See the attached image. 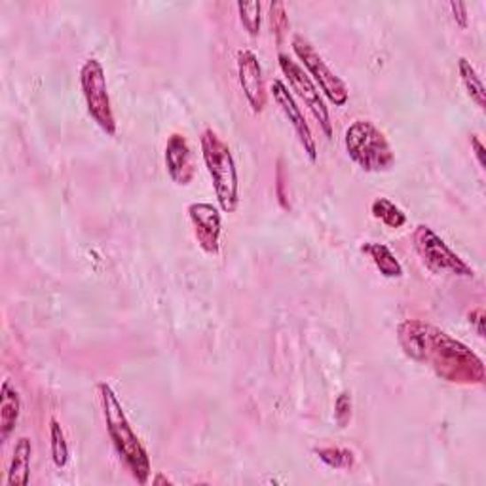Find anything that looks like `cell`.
Returning <instances> with one entry per match:
<instances>
[{"mask_svg": "<svg viewBox=\"0 0 486 486\" xmlns=\"http://www.w3.org/2000/svg\"><path fill=\"white\" fill-rule=\"evenodd\" d=\"M278 63H280V69H282L283 76L287 78L289 86H291L295 94L302 101H305V104L310 109V112L313 114L315 120H318L320 127L323 129V134L331 139L333 137L331 114H329V109L325 107V101H323L320 88L313 84V81L308 76V73L302 69L295 59L289 58L287 54H283V51H280V54H278Z\"/></svg>", "mask_w": 486, "mask_h": 486, "instance_id": "8", "label": "cell"}, {"mask_svg": "<svg viewBox=\"0 0 486 486\" xmlns=\"http://www.w3.org/2000/svg\"><path fill=\"white\" fill-rule=\"evenodd\" d=\"M414 249L424 260V265L436 274L449 272L458 275V278H473L475 272L467 262L454 253L439 234L433 232L428 225H418L414 230Z\"/></svg>", "mask_w": 486, "mask_h": 486, "instance_id": "7", "label": "cell"}, {"mask_svg": "<svg viewBox=\"0 0 486 486\" xmlns=\"http://www.w3.org/2000/svg\"><path fill=\"white\" fill-rule=\"evenodd\" d=\"M458 73H459V81H462L471 101H475L479 109H484L486 91H484V86H482V81H481L477 69L473 67L467 58L458 59Z\"/></svg>", "mask_w": 486, "mask_h": 486, "instance_id": "16", "label": "cell"}, {"mask_svg": "<svg viewBox=\"0 0 486 486\" xmlns=\"http://www.w3.org/2000/svg\"><path fill=\"white\" fill-rule=\"evenodd\" d=\"M200 147L220 212L234 213L240 205V177L230 147L212 127L204 129Z\"/></svg>", "mask_w": 486, "mask_h": 486, "instance_id": "3", "label": "cell"}, {"mask_svg": "<svg viewBox=\"0 0 486 486\" xmlns=\"http://www.w3.org/2000/svg\"><path fill=\"white\" fill-rule=\"evenodd\" d=\"M449 8L452 10V18L456 21V25L459 29H467V25H469V16H467V4L464 3H452L449 4Z\"/></svg>", "mask_w": 486, "mask_h": 486, "instance_id": "23", "label": "cell"}, {"mask_svg": "<svg viewBox=\"0 0 486 486\" xmlns=\"http://www.w3.org/2000/svg\"><path fill=\"white\" fill-rule=\"evenodd\" d=\"M154 482H156V484H160V482H167V484H174L172 481H169V479H166V477H162V475H158V477L154 479Z\"/></svg>", "mask_w": 486, "mask_h": 486, "instance_id": "27", "label": "cell"}, {"mask_svg": "<svg viewBox=\"0 0 486 486\" xmlns=\"http://www.w3.org/2000/svg\"><path fill=\"white\" fill-rule=\"evenodd\" d=\"M240 21L249 36H258L260 33V3H238L235 4Z\"/></svg>", "mask_w": 486, "mask_h": 486, "instance_id": "20", "label": "cell"}, {"mask_svg": "<svg viewBox=\"0 0 486 486\" xmlns=\"http://www.w3.org/2000/svg\"><path fill=\"white\" fill-rule=\"evenodd\" d=\"M270 91H272V97H274L275 104H278V107L282 109V112L285 114L287 122L291 124L295 135L298 137L300 147L305 149V152L308 156V160L312 164H315V162H318V144H315L312 127L306 122L305 112H302V109L298 107V103L295 101L293 94L289 91V88L282 81H272Z\"/></svg>", "mask_w": 486, "mask_h": 486, "instance_id": "9", "label": "cell"}, {"mask_svg": "<svg viewBox=\"0 0 486 486\" xmlns=\"http://www.w3.org/2000/svg\"><path fill=\"white\" fill-rule=\"evenodd\" d=\"M471 152L475 154L477 164L481 166V169H484L486 167V149L477 135H471Z\"/></svg>", "mask_w": 486, "mask_h": 486, "instance_id": "24", "label": "cell"}, {"mask_svg": "<svg viewBox=\"0 0 486 486\" xmlns=\"http://www.w3.org/2000/svg\"><path fill=\"white\" fill-rule=\"evenodd\" d=\"M291 48L295 51L297 59L302 63V67L306 69L308 76L313 81V84L321 89V94L329 99L335 107H346L350 101V89L344 84L335 71L329 69V65L320 56V51L313 48V44L306 36L293 35Z\"/></svg>", "mask_w": 486, "mask_h": 486, "instance_id": "6", "label": "cell"}, {"mask_svg": "<svg viewBox=\"0 0 486 486\" xmlns=\"http://www.w3.org/2000/svg\"><path fill=\"white\" fill-rule=\"evenodd\" d=\"M21 414V397L18 390L12 386L10 380H4L0 388V441L6 443L12 433L16 431V424Z\"/></svg>", "mask_w": 486, "mask_h": 486, "instance_id": "13", "label": "cell"}, {"mask_svg": "<svg viewBox=\"0 0 486 486\" xmlns=\"http://www.w3.org/2000/svg\"><path fill=\"white\" fill-rule=\"evenodd\" d=\"M469 323L475 327V331L481 338H484V310L482 308H475V310H471L469 312Z\"/></svg>", "mask_w": 486, "mask_h": 486, "instance_id": "25", "label": "cell"}, {"mask_svg": "<svg viewBox=\"0 0 486 486\" xmlns=\"http://www.w3.org/2000/svg\"><path fill=\"white\" fill-rule=\"evenodd\" d=\"M270 29L275 36V41H278V44H282L283 42V35L289 29V18H287L283 3H272L270 4Z\"/></svg>", "mask_w": 486, "mask_h": 486, "instance_id": "21", "label": "cell"}, {"mask_svg": "<svg viewBox=\"0 0 486 486\" xmlns=\"http://www.w3.org/2000/svg\"><path fill=\"white\" fill-rule=\"evenodd\" d=\"M81 89H82L86 109H88V114L91 116V120L99 126L103 134L114 137L118 126H116L111 96H109L107 76H104V69L99 59L91 58L82 63Z\"/></svg>", "mask_w": 486, "mask_h": 486, "instance_id": "5", "label": "cell"}, {"mask_svg": "<svg viewBox=\"0 0 486 486\" xmlns=\"http://www.w3.org/2000/svg\"><path fill=\"white\" fill-rule=\"evenodd\" d=\"M351 393L350 391H343L335 401V420L340 428H346L351 420Z\"/></svg>", "mask_w": 486, "mask_h": 486, "instance_id": "22", "label": "cell"}, {"mask_svg": "<svg viewBox=\"0 0 486 486\" xmlns=\"http://www.w3.org/2000/svg\"><path fill=\"white\" fill-rule=\"evenodd\" d=\"M313 452L331 469H350L356 466V454L344 446H320Z\"/></svg>", "mask_w": 486, "mask_h": 486, "instance_id": "19", "label": "cell"}, {"mask_svg": "<svg viewBox=\"0 0 486 486\" xmlns=\"http://www.w3.org/2000/svg\"><path fill=\"white\" fill-rule=\"evenodd\" d=\"M283 167H282V160H280V169H278V198H280V204L283 209H289V204L285 202V194H283Z\"/></svg>", "mask_w": 486, "mask_h": 486, "instance_id": "26", "label": "cell"}, {"mask_svg": "<svg viewBox=\"0 0 486 486\" xmlns=\"http://www.w3.org/2000/svg\"><path fill=\"white\" fill-rule=\"evenodd\" d=\"M397 343L406 358L429 365L451 384H484V363L475 351L437 327L420 320H405L397 327Z\"/></svg>", "mask_w": 486, "mask_h": 486, "instance_id": "1", "label": "cell"}, {"mask_svg": "<svg viewBox=\"0 0 486 486\" xmlns=\"http://www.w3.org/2000/svg\"><path fill=\"white\" fill-rule=\"evenodd\" d=\"M50 452H51V459H54V466L58 469L69 464V458H71L69 443L58 418L50 420Z\"/></svg>", "mask_w": 486, "mask_h": 486, "instance_id": "18", "label": "cell"}, {"mask_svg": "<svg viewBox=\"0 0 486 486\" xmlns=\"http://www.w3.org/2000/svg\"><path fill=\"white\" fill-rule=\"evenodd\" d=\"M31 456L33 443L29 437H19L16 441L14 452H12L8 464V486H27L31 481Z\"/></svg>", "mask_w": 486, "mask_h": 486, "instance_id": "14", "label": "cell"}, {"mask_svg": "<svg viewBox=\"0 0 486 486\" xmlns=\"http://www.w3.org/2000/svg\"><path fill=\"white\" fill-rule=\"evenodd\" d=\"M371 213L376 220L382 222L388 228H403L406 225V213L403 209L393 204L391 200L380 196V198H374L371 204Z\"/></svg>", "mask_w": 486, "mask_h": 486, "instance_id": "17", "label": "cell"}, {"mask_svg": "<svg viewBox=\"0 0 486 486\" xmlns=\"http://www.w3.org/2000/svg\"><path fill=\"white\" fill-rule=\"evenodd\" d=\"M97 391L101 397L104 422H107V431L116 452L120 454V458L124 459V464L129 469L131 475H134V479L139 484H147L152 471L147 449H144V444L137 437V433L134 431V428H131L129 418L112 386L109 382H99Z\"/></svg>", "mask_w": 486, "mask_h": 486, "instance_id": "2", "label": "cell"}, {"mask_svg": "<svg viewBox=\"0 0 486 486\" xmlns=\"http://www.w3.org/2000/svg\"><path fill=\"white\" fill-rule=\"evenodd\" d=\"M238 81L243 96L249 103V107L255 114H260L265 111L268 103V91L265 84V76H262L260 61L255 51L251 50H240L238 51Z\"/></svg>", "mask_w": 486, "mask_h": 486, "instance_id": "11", "label": "cell"}, {"mask_svg": "<svg viewBox=\"0 0 486 486\" xmlns=\"http://www.w3.org/2000/svg\"><path fill=\"white\" fill-rule=\"evenodd\" d=\"M361 253L371 258L376 270L384 275L388 280H399L403 278V265L396 253L386 243H378V242H365L361 245Z\"/></svg>", "mask_w": 486, "mask_h": 486, "instance_id": "15", "label": "cell"}, {"mask_svg": "<svg viewBox=\"0 0 486 486\" xmlns=\"http://www.w3.org/2000/svg\"><path fill=\"white\" fill-rule=\"evenodd\" d=\"M344 147L363 172L382 174L396 164V152L386 134L371 120H353L344 131Z\"/></svg>", "mask_w": 486, "mask_h": 486, "instance_id": "4", "label": "cell"}, {"mask_svg": "<svg viewBox=\"0 0 486 486\" xmlns=\"http://www.w3.org/2000/svg\"><path fill=\"white\" fill-rule=\"evenodd\" d=\"M164 162H166L167 175L175 182V185L189 187L194 181L196 177L194 156H192L189 139L182 134H172L167 137Z\"/></svg>", "mask_w": 486, "mask_h": 486, "instance_id": "12", "label": "cell"}, {"mask_svg": "<svg viewBox=\"0 0 486 486\" xmlns=\"http://www.w3.org/2000/svg\"><path fill=\"white\" fill-rule=\"evenodd\" d=\"M189 219L194 228L196 242L207 255H219L220 235H222V217L220 207L207 202H194L189 205Z\"/></svg>", "mask_w": 486, "mask_h": 486, "instance_id": "10", "label": "cell"}]
</instances>
